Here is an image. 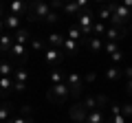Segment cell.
Segmentation results:
<instances>
[{
	"mask_svg": "<svg viewBox=\"0 0 132 123\" xmlns=\"http://www.w3.org/2000/svg\"><path fill=\"white\" fill-rule=\"evenodd\" d=\"M7 9H9L11 15H18V18H22V13L27 11V5H24V2H11Z\"/></svg>",
	"mask_w": 132,
	"mask_h": 123,
	"instance_id": "30bf717a",
	"label": "cell"
},
{
	"mask_svg": "<svg viewBox=\"0 0 132 123\" xmlns=\"http://www.w3.org/2000/svg\"><path fill=\"white\" fill-rule=\"evenodd\" d=\"M2 20H5V29H11V31H18V29H20V18H18V15L7 13Z\"/></svg>",
	"mask_w": 132,
	"mask_h": 123,
	"instance_id": "9c48e42d",
	"label": "cell"
},
{
	"mask_svg": "<svg viewBox=\"0 0 132 123\" xmlns=\"http://www.w3.org/2000/svg\"><path fill=\"white\" fill-rule=\"evenodd\" d=\"M95 79H97V73H95V71H88V73H86V77H84L86 84H93Z\"/></svg>",
	"mask_w": 132,
	"mask_h": 123,
	"instance_id": "1f68e13d",
	"label": "cell"
},
{
	"mask_svg": "<svg viewBox=\"0 0 132 123\" xmlns=\"http://www.w3.org/2000/svg\"><path fill=\"white\" fill-rule=\"evenodd\" d=\"M64 84L68 86V90H71V97H79L81 90H84V79H81V75L77 71H71L68 75H66Z\"/></svg>",
	"mask_w": 132,
	"mask_h": 123,
	"instance_id": "6da1fadb",
	"label": "cell"
},
{
	"mask_svg": "<svg viewBox=\"0 0 132 123\" xmlns=\"http://www.w3.org/2000/svg\"><path fill=\"white\" fill-rule=\"evenodd\" d=\"M121 75H123V77H128V79H132V66H128L126 71H121Z\"/></svg>",
	"mask_w": 132,
	"mask_h": 123,
	"instance_id": "8d00e7d4",
	"label": "cell"
},
{
	"mask_svg": "<svg viewBox=\"0 0 132 123\" xmlns=\"http://www.w3.org/2000/svg\"><path fill=\"white\" fill-rule=\"evenodd\" d=\"M13 38H15V44H22V46H24V42L31 38V33H29V29H18Z\"/></svg>",
	"mask_w": 132,
	"mask_h": 123,
	"instance_id": "2e32d148",
	"label": "cell"
},
{
	"mask_svg": "<svg viewBox=\"0 0 132 123\" xmlns=\"http://www.w3.org/2000/svg\"><path fill=\"white\" fill-rule=\"evenodd\" d=\"M62 57H64V55H62L60 48H51V46L44 48V61H46L48 66H53V64H60Z\"/></svg>",
	"mask_w": 132,
	"mask_h": 123,
	"instance_id": "52a82bcc",
	"label": "cell"
},
{
	"mask_svg": "<svg viewBox=\"0 0 132 123\" xmlns=\"http://www.w3.org/2000/svg\"><path fill=\"white\" fill-rule=\"evenodd\" d=\"M46 97H48V101H53V103H55V101H66L68 97H71V90H68L66 84H55V86L48 88Z\"/></svg>",
	"mask_w": 132,
	"mask_h": 123,
	"instance_id": "277c9868",
	"label": "cell"
},
{
	"mask_svg": "<svg viewBox=\"0 0 132 123\" xmlns=\"http://www.w3.org/2000/svg\"><path fill=\"white\" fill-rule=\"evenodd\" d=\"M7 123H31V119H24V117H15V119H9Z\"/></svg>",
	"mask_w": 132,
	"mask_h": 123,
	"instance_id": "836d02e7",
	"label": "cell"
},
{
	"mask_svg": "<svg viewBox=\"0 0 132 123\" xmlns=\"http://www.w3.org/2000/svg\"><path fill=\"white\" fill-rule=\"evenodd\" d=\"M31 48H33V51H44V42L38 40V38H33L31 40Z\"/></svg>",
	"mask_w": 132,
	"mask_h": 123,
	"instance_id": "4316f807",
	"label": "cell"
},
{
	"mask_svg": "<svg viewBox=\"0 0 132 123\" xmlns=\"http://www.w3.org/2000/svg\"><path fill=\"white\" fill-rule=\"evenodd\" d=\"M9 121V103L0 106V123H7Z\"/></svg>",
	"mask_w": 132,
	"mask_h": 123,
	"instance_id": "d4e9b609",
	"label": "cell"
},
{
	"mask_svg": "<svg viewBox=\"0 0 132 123\" xmlns=\"http://www.w3.org/2000/svg\"><path fill=\"white\" fill-rule=\"evenodd\" d=\"M88 46H90L93 53H99V51H101V38H95V35H93V38L88 40Z\"/></svg>",
	"mask_w": 132,
	"mask_h": 123,
	"instance_id": "44dd1931",
	"label": "cell"
},
{
	"mask_svg": "<svg viewBox=\"0 0 132 123\" xmlns=\"http://www.w3.org/2000/svg\"><path fill=\"white\" fill-rule=\"evenodd\" d=\"M128 33H132V27H130V31H128Z\"/></svg>",
	"mask_w": 132,
	"mask_h": 123,
	"instance_id": "60d3db41",
	"label": "cell"
},
{
	"mask_svg": "<svg viewBox=\"0 0 132 123\" xmlns=\"http://www.w3.org/2000/svg\"><path fill=\"white\" fill-rule=\"evenodd\" d=\"M9 48H11V35L9 33H2V35H0V51L9 53Z\"/></svg>",
	"mask_w": 132,
	"mask_h": 123,
	"instance_id": "ac0fdd59",
	"label": "cell"
},
{
	"mask_svg": "<svg viewBox=\"0 0 132 123\" xmlns=\"http://www.w3.org/2000/svg\"><path fill=\"white\" fill-rule=\"evenodd\" d=\"M106 51L112 55V53H117V51H119V44H117V42H106Z\"/></svg>",
	"mask_w": 132,
	"mask_h": 123,
	"instance_id": "f546056e",
	"label": "cell"
},
{
	"mask_svg": "<svg viewBox=\"0 0 132 123\" xmlns=\"http://www.w3.org/2000/svg\"><path fill=\"white\" fill-rule=\"evenodd\" d=\"M86 123H106L104 121V112H101V110H93V112H88Z\"/></svg>",
	"mask_w": 132,
	"mask_h": 123,
	"instance_id": "4fadbf2b",
	"label": "cell"
},
{
	"mask_svg": "<svg viewBox=\"0 0 132 123\" xmlns=\"http://www.w3.org/2000/svg\"><path fill=\"white\" fill-rule=\"evenodd\" d=\"M2 29H5V20H2V18H0V35H2V33H5V31H2Z\"/></svg>",
	"mask_w": 132,
	"mask_h": 123,
	"instance_id": "ab89813d",
	"label": "cell"
},
{
	"mask_svg": "<svg viewBox=\"0 0 132 123\" xmlns=\"http://www.w3.org/2000/svg\"><path fill=\"white\" fill-rule=\"evenodd\" d=\"M68 117H71L75 123H86L88 110L84 108V103H81V101H77V103H73L71 108H68Z\"/></svg>",
	"mask_w": 132,
	"mask_h": 123,
	"instance_id": "5b68a950",
	"label": "cell"
},
{
	"mask_svg": "<svg viewBox=\"0 0 132 123\" xmlns=\"http://www.w3.org/2000/svg\"><path fill=\"white\" fill-rule=\"evenodd\" d=\"M13 88V79L11 77H0V95H7Z\"/></svg>",
	"mask_w": 132,
	"mask_h": 123,
	"instance_id": "e0dca14e",
	"label": "cell"
},
{
	"mask_svg": "<svg viewBox=\"0 0 132 123\" xmlns=\"http://www.w3.org/2000/svg\"><path fill=\"white\" fill-rule=\"evenodd\" d=\"M110 59H112V61H121V59H123V53H121V48H119L117 53H112V55H110Z\"/></svg>",
	"mask_w": 132,
	"mask_h": 123,
	"instance_id": "d590c367",
	"label": "cell"
},
{
	"mask_svg": "<svg viewBox=\"0 0 132 123\" xmlns=\"http://www.w3.org/2000/svg\"><path fill=\"white\" fill-rule=\"evenodd\" d=\"M121 117H132V103H123L121 106Z\"/></svg>",
	"mask_w": 132,
	"mask_h": 123,
	"instance_id": "83f0119b",
	"label": "cell"
},
{
	"mask_svg": "<svg viewBox=\"0 0 132 123\" xmlns=\"http://www.w3.org/2000/svg\"><path fill=\"white\" fill-rule=\"evenodd\" d=\"M13 81H18V84H27V81H29V71H27V68H18V71H13Z\"/></svg>",
	"mask_w": 132,
	"mask_h": 123,
	"instance_id": "9a60e30c",
	"label": "cell"
},
{
	"mask_svg": "<svg viewBox=\"0 0 132 123\" xmlns=\"http://www.w3.org/2000/svg\"><path fill=\"white\" fill-rule=\"evenodd\" d=\"M119 77H121V68L110 66L108 71H106V79H108V81H114V79H119Z\"/></svg>",
	"mask_w": 132,
	"mask_h": 123,
	"instance_id": "d6986e66",
	"label": "cell"
},
{
	"mask_svg": "<svg viewBox=\"0 0 132 123\" xmlns=\"http://www.w3.org/2000/svg\"><path fill=\"white\" fill-rule=\"evenodd\" d=\"M64 38H66V35H62V33H48L46 42H48L51 48H60L62 44H64Z\"/></svg>",
	"mask_w": 132,
	"mask_h": 123,
	"instance_id": "ba28073f",
	"label": "cell"
},
{
	"mask_svg": "<svg viewBox=\"0 0 132 123\" xmlns=\"http://www.w3.org/2000/svg\"><path fill=\"white\" fill-rule=\"evenodd\" d=\"M44 22H48V24L57 22V13H55V9H51V11H48V15H46V18H44Z\"/></svg>",
	"mask_w": 132,
	"mask_h": 123,
	"instance_id": "f1b7e54d",
	"label": "cell"
},
{
	"mask_svg": "<svg viewBox=\"0 0 132 123\" xmlns=\"http://www.w3.org/2000/svg\"><path fill=\"white\" fill-rule=\"evenodd\" d=\"M114 114H121V106H117V103L110 106V117H114Z\"/></svg>",
	"mask_w": 132,
	"mask_h": 123,
	"instance_id": "e575fe53",
	"label": "cell"
},
{
	"mask_svg": "<svg viewBox=\"0 0 132 123\" xmlns=\"http://www.w3.org/2000/svg\"><path fill=\"white\" fill-rule=\"evenodd\" d=\"M81 103H84L86 110H90V112H93V110H97V97H86Z\"/></svg>",
	"mask_w": 132,
	"mask_h": 123,
	"instance_id": "7402d4cb",
	"label": "cell"
},
{
	"mask_svg": "<svg viewBox=\"0 0 132 123\" xmlns=\"http://www.w3.org/2000/svg\"><path fill=\"white\" fill-rule=\"evenodd\" d=\"M11 90H15V92H24L27 90V84H18V81H13V88Z\"/></svg>",
	"mask_w": 132,
	"mask_h": 123,
	"instance_id": "d6a6232c",
	"label": "cell"
},
{
	"mask_svg": "<svg viewBox=\"0 0 132 123\" xmlns=\"http://www.w3.org/2000/svg\"><path fill=\"white\" fill-rule=\"evenodd\" d=\"M62 48H64V53H68V55H77V51H79L77 42H73V40H68V38H64V44H62Z\"/></svg>",
	"mask_w": 132,
	"mask_h": 123,
	"instance_id": "8fae6325",
	"label": "cell"
},
{
	"mask_svg": "<svg viewBox=\"0 0 132 123\" xmlns=\"http://www.w3.org/2000/svg\"><path fill=\"white\" fill-rule=\"evenodd\" d=\"M93 33H95V38H101V33H106V24L104 22L93 24Z\"/></svg>",
	"mask_w": 132,
	"mask_h": 123,
	"instance_id": "484cf974",
	"label": "cell"
},
{
	"mask_svg": "<svg viewBox=\"0 0 132 123\" xmlns=\"http://www.w3.org/2000/svg\"><path fill=\"white\" fill-rule=\"evenodd\" d=\"M11 73H13V66L9 61H0V77H11Z\"/></svg>",
	"mask_w": 132,
	"mask_h": 123,
	"instance_id": "ffe728a7",
	"label": "cell"
},
{
	"mask_svg": "<svg viewBox=\"0 0 132 123\" xmlns=\"http://www.w3.org/2000/svg\"><path fill=\"white\" fill-rule=\"evenodd\" d=\"M99 103H101V106H106V103H108V99H106L104 95H99V97H97V106H99Z\"/></svg>",
	"mask_w": 132,
	"mask_h": 123,
	"instance_id": "74e56055",
	"label": "cell"
},
{
	"mask_svg": "<svg viewBox=\"0 0 132 123\" xmlns=\"http://www.w3.org/2000/svg\"><path fill=\"white\" fill-rule=\"evenodd\" d=\"M126 92L132 97V79H128V84H126Z\"/></svg>",
	"mask_w": 132,
	"mask_h": 123,
	"instance_id": "f35d334b",
	"label": "cell"
},
{
	"mask_svg": "<svg viewBox=\"0 0 132 123\" xmlns=\"http://www.w3.org/2000/svg\"><path fill=\"white\" fill-rule=\"evenodd\" d=\"M130 18H132V13L123 5H112V13H110V22H112V27H117V29L123 27Z\"/></svg>",
	"mask_w": 132,
	"mask_h": 123,
	"instance_id": "3957f363",
	"label": "cell"
},
{
	"mask_svg": "<svg viewBox=\"0 0 132 123\" xmlns=\"http://www.w3.org/2000/svg\"><path fill=\"white\" fill-rule=\"evenodd\" d=\"M110 13H112V5H101L97 11V18L101 22H106V20H110Z\"/></svg>",
	"mask_w": 132,
	"mask_h": 123,
	"instance_id": "7c38bea8",
	"label": "cell"
},
{
	"mask_svg": "<svg viewBox=\"0 0 132 123\" xmlns=\"http://www.w3.org/2000/svg\"><path fill=\"white\" fill-rule=\"evenodd\" d=\"M66 38H68V40H73V42H77V40L81 38V33H79V29H77L75 24H73V27L68 29V33H66Z\"/></svg>",
	"mask_w": 132,
	"mask_h": 123,
	"instance_id": "603a6c76",
	"label": "cell"
},
{
	"mask_svg": "<svg viewBox=\"0 0 132 123\" xmlns=\"http://www.w3.org/2000/svg\"><path fill=\"white\" fill-rule=\"evenodd\" d=\"M51 84L53 86H55V84H64V75H62L57 68H55V71H51Z\"/></svg>",
	"mask_w": 132,
	"mask_h": 123,
	"instance_id": "cb8c5ba5",
	"label": "cell"
},
{
	"mask_svg": "<svg viewBox=\"0 0 132 123\" xmlns=\"http://www.w3.org/2000/svg\"><path fill=\"white\" fill-rule=\"evenodd\" d=\"M9 53H11L13 57H22V59H24V57H27V46L13 42V44H11V48H9Z\"/></svg>",
	"mask_w": 132,
	"mask_h": 123,
	"instance_id": "5bb4252c",
	"label": "cell"
},
{
	"mask_svg": "<svg viewBox=\"0 0 132 123\" xmlns=\"http://www.w3.org/2000/svg\"><path fill=\"white\" fill-rule=\"evenodd\" d=\"M31 20H44L48 15V11H51V7L44 5V2H33L31 5Z\"/></svg>",
	"mask_w": 132,
	"mask_h": 123,
	"instance_id": "8992f818",
	"label": "cell"
},
{
	"mask_svg": "<svg viewBox=\"0 0 132 123\" xmlns=\"http://www.w3.org/2000/svg\"><path fill=\"white\" fill-rule=\"evenodd\" d=\"M108 123H128V119H126V117H121V114H114V117H110V119H108Z\"/></svg>",
	"mask_w": 132,
	"mask_h": 123,
	"instance_id": "4dcf8cb0",
	"label": "cell"
},
{
	"mask_svg": "<svg viewBox=\"0 0 132 123\" xmlns=\"http://www.w3.org/2000/svg\"><path fill=\"white\" fill-rule=\"evenodd\" d=\"M93 24H95V22H93V13H88V11H81V13L75 15V27L79 29L81 38L93 33Z\"/></svg>",
	"mask_w": 132,
	"mask_h": 123,
	"instance_id": "7a4b0ae2",
	"label": "cell"
}]
</instances>
